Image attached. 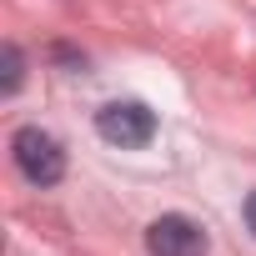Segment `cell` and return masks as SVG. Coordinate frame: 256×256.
Wrapping results in <instances>:
<instances>
[{"label":"cell","instance_id":"obj_1","mask_svg":"<svg viewBox=\"0 0 256 256\" xmlns=\"http://www.w3.org/2000/svg\"><path fill=\"white\" fill-rule=\"evenodd\" d=\"M96 136L106 146H120V151H141L156 136V110L141 100H110L96 110Z\"/></svg>","mask_w":256,"mask_h":256},{"label":"cell","instance_id":"obj_2","mask_svg":"<svg viewBox=\"0 0 256 256\" xmlns=\"http://www.w3.org/2000/svg\"><path fill=\"white\" fill-rule=\"evenodd\" d=\"M10 156H16V166H20V176L30 186H56L66 176V151H60V141L50 131H40V126H20L16 141H10Z\"/></svg>","mask_w":256,"mask_h":256},{"label":"cell","instance_id":"obj_3","mask_svg":"<svg viewBox=\"0 0 256 256\" xmlns=\"http://www.w3.org/2000/svg\"><path fill=\"white\" fill-rule=\"evenodd\" d=\"M146 251L151 256H206L211 251V241H206V231L191 221V216H156L151 226H146Z\"/></svg>","mask_w":256,"mask_h":256},{"label":"cell","instance_id":"obj_4","mask_svg":"<svg viewBox=\"0 0 256 256\" xmlns=\"http://www.w3.org/2000/svg\"><path fill=\"white\" fill-rule=\"evenodd\" d=\"M0 60H6V80H0V96H16V90H20V76H26V60H20V50H16V46H6V50H0Z\"/></svg>","mask_w":256,"mask_h":256},{"label":"cell","instance_id":"obj_5","mask_svg":"<svg viewBox=\"0 0 256 256\" xmlns=\"http://www.w3.org/2000/svg\"><path fill=\"white\" fill-rule=\"evenodd\" d=\"M246 226H251V236H256V191L246 196Z\"/></svg>","mask_w":256,"mask_h":256}]
</instances>
